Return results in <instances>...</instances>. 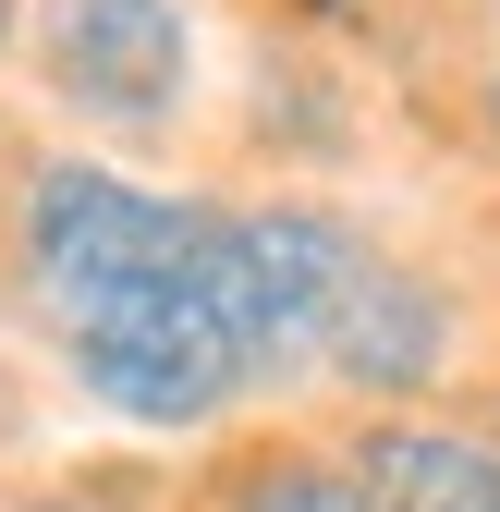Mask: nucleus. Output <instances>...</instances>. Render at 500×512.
I'll return each instance as SVG.
<instances>
[{
  "mask_svg": "<svg viewBox=\"0 0 500 512\" xmlns=\"http://www.w3.org/2000/svg\"><path fill=\"white\" fill-rule=\"evenodd\" d=\"M13 37H25V0H0V49H13Z\"/></svg>",
  "mask_w": 500,
  "mask_h": 512,
  "instance_id": "9",
  "label": "nucleus"
},
{
  "mask_svg": "<svg viewBox=\"0 0 500 512\" xmlns=\"http://www.w3.org/2000/svg\"><path fill=\"white\" fill-rule=\"evenodd\" d=\"M452 342H464L452 281H427L415 256H379V244H366V269H354L342 305H330L318 378H330V391H354L366 415H391V403H427V391L452 378Z\"/></svg>",
  "mask_w": 500,
  "mask_h": 512,
  "instance_id": "5",
  "label": "nucleus"
},
{
  "mask_svg": "<svg viewBox=\"0 0 500 512\" xmlns=\"http://www.w3.org/2000/svg\"><path fill=\"white\" fill-rule=\"evenodd\" d=\"M488 439H500V427H488Z\"/></svg>",
  "mask_w": 500,
  "mask_h": 512,
  "instance_id": "11",
  "label": "nucleus"
},
{
  "mask_svg": "<svg viewBox=\"0 0 500 512\" xmlns=\"http://www.w3.org/2000/svg\"><path fill=\"white\" fill-rule=\"evenodd\" d=\"M208 208L196 196H159V183H122L98 159H37L25 196H13V281L37 293V317L61 330L74 305L122 293V281H159V269H196Z\"/></svg>",
  "mask_w": 500,
  "mask_h": 512,
  "instance_id": "2",
  "label": "nucleus"
},
{
  "mask_svg": "<svg viewBox=\"0 0 500 512\" xmlns=\"http://www.w3.org/2000/svg\"><path fill=\"white\" fill-rule=\"evenodd\" d=\"M61 366L122 427H208L244 403V354L220 330V305L196 293V269H159V281H122V293L74 305L61 317Z\"/></svg>",
  "mask_w": 500,
  "mask_h": 512,
  "instance_id": "3",
  "label": "nucleus"
},
{
  "mask_svg": "<svg viewBox=\"0 0 500 512\" xmlns=\"http://www.w3.org/2000/svg\"><path fill=\"white\" fill-rule=\"evenodd\" d=\"M13 512H98V500H13Z\"/></svg>",
  "mask_w": 500,
  "mask_h": 512,
  "instance_id": "10",
  "label": "nucleus"
},
{
  "mask_svg": "<svg viewBox=\"0 0 500 512\" xmlns=\"http://www.w3.org/2000/svg\"><path fill=\"white\" fill-rule=\"evenodd\" d=\"M366 269V232L318 196H269V208H208V244H196V293L220 305V330L244 354V391H293L318 378V342H330V305L342 281Z\"/></svg>",
  "mask_w": 500,
  "mask_h": 512,
  "instance_id": "1",
  "label": "nucleus"
},
{
  "mask_svg": "<svg viewBox=\"0 0 500 512\" xmlns=\"http://www.w3.org/2000/svg\"><path fill=\"white\" fill-rule=\"evenodd\" d=\"M25 61H37L49 110H74L86 135L147 147L196 110V25H183V0H37Z\"/></svg>",
  "mask_w": 500,
  "mask_h": 512,
  "instance_id": "4",
  "label": "nucleus"
},
{
  "mask_svg": "<svg viewBox=\"0 0 500 512\" xmlns=\"http://www.w3.org/2000/svg\"><path fill=\"white\" fill-rule=\"evenodd\" d=\"M220 512H366V488L330 439H244L220 464Z\"/></svg>",
  "mask_w": 500,
  "mask_h": 512,
  "instance_id": "7",
  "label": "nucleus"
},
{
  "mask_svg": "<svg viewBox=\"0 0 500 512\" xmlns=\"http://www.w3.org/2000/svg\"><path fill=\"white\" fill-rule=\"evenodd\" d=\"M342 464L366 488V512H500V439L488 427H452V415H366L342 439Z\"/></svg>",
  "mask_w": 500,
  "mask_h": 512,
  "instance_id": "6",
  "label": "nucleus"
},
{
  "mask_svg": "<svg viewBox=\"0 0 500 512\" xmlns=\"http://www.w3.org/2000/svg\"><path fill=\"white\" fill-rule=\"evenodd\" d=\"M293 13H318V25H342V13H354V0H293Z\"/></svg>",
  "mask_w": 500,
  "mask_h": 512,
  "instance_id": "8",
  "label": "nucleus"
}]
</instances>
